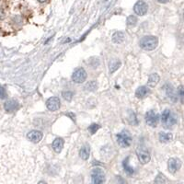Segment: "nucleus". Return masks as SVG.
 Masks as SVG:
<instances>
[{
	"label": "nucleus",
	"instance_id": "obj_7",
	"mask_svg": "<svg viewBox=\"0 0 184 184\" xmlns=\"http://www.w3.org/2000/svg\"><path fill=\"white\" fill-rule=\"evenodd\" d=\"M136 155H137V158L140 161V163H142V164H147L150 161V159H151L149 152L146 148H143V147H138L137 148Z\"/></svg>",
	"mask_w": 184,
	"mask_h": 184
},
{
	"label": "nucleus",
	"instance_id": "obj_13",
	"mask_svg": "<svg viewBox=\"0 0 184 184\" xmlns=\"http://www.w3.org/2000/svg\"><path fill=\"white\" fill-rule=\"evenodd\" d=\"M27 137L30 141H31L33 143H39L42 139V133L41 131L33 130V131H31L30 133H28Z\"/></svg>",
	"mask_w": 184,
	"mask_h": 184
},
{
	"label": "nucleus",
	"instance_id": "obj_6",
	"mask_svg": "<svg viewBox=\"0 0 184 184\" xmlns=\"http://www.w3.org/2000/svg\"><path fill=\"white\" fill-rule=\"evenodd\" d=\"M86 77H87V75H86V70L84 68H81V67L75 69L72 75V80L75 83H77V84L85 82Z\"/></svg>",
	"mask_w": 184,
	"mask_h": 184
},
{
	"label": "nucleus",
	"instance_id": "obj_17",
	"mask_svg": "<svg viewBox=\"0 0 184 184\" xmlns=\"http://www.w3.org/2000/svg\"><path fill=\"white\" fill-rule=\"evenodd\" d=\"M121 66V61L119 59H112L109 63V69H110V73H114L115 71H117Z\"/></svg>",
	"mask_w": 184,
	"mask_h": 184
},
{
	"label": "nucleus",
	"instance_id": "obj_5",
	"mask_svg": "<svg viewBox=\"0 0 184 184\" xmlns=\"http://www.w3.org/2000/svg\"><path fill=\"white\" fill-rule=\"evenodd\" d=\"M159 122V115L154 110H148L146 114V123L151 127H157Z\"/></svg>",
	"mask_w": 184,
	"mask_h": 184
},
{
	"label": "nucleus",
	"instance_id": "obj_26",
	"mask_svg": "<svg viewBox=\"0 0 184 184\" xmlns=\"http://www.w3.org/2000/svg\"><path fill=\"white\" fill-rule=\"evenodd\" d=\"M178 95H179V98L181 99V102L184 104V86H180L178 88Z\"/></svg>",
	"mask_w": 184,
	"mask_h": 184
},
{
	"label": "nucleus",
	"instance_id": "obj_31",
	"mask_svg": "<svg viewBox=\"0 0 184 184\" xmlns=\"http://www.w3.org/2000/svg\"><path fill=\"white\" fill-rule=\"evenodd\" d=\"M159 3H161V4H166V3H168L170 0H158Z\"/></svg>",
	"mask_w": 184,
	"mask_h": 184
},
{
	"label": "nucleus",
	"instance_id": "obj_10",
	"mask_svg": "<svg viewBox=\"0 0 184 184\" xmlns=\"http://www.w3.org/2000/svg\"><path fill=\"white\" fill-rule=\"evenodd\" d=\"M181 161L179 159L176 158H171L170 159L168 162V167H169V170L171 173H176L181 168Z\"/></svg>",
	"mask_w": 184,
	"mask_h": 184
},
{
	"label": "nucleus",
	"instance_id": "obj_4",
	"mask_svg": "<svg viewBox=\"0 0 184 184\" xmlns=\"http://www.w3.org/2000/svg\"><path fill=\"white\" fill-rule=\"evenodd\" d=\"M105 183V174L104 171L96 168L91 172V184H104Z\"/></svg>",
	"mask_w": 184,
	"mask_h": 184
},
{
	"label": "nucleus",
	"instance_id": "obj_32",
	"mask_svg": "<svg viewBox=\"0 0 184 184\" xmlns=\"http://www.w3.org/2000/svg\"><path fill=\"white\" fill-rule=\"evenodd\" d=\"M38 184H47L46 182H44V181H40Z\"/></svg>",
	"mask_w": 184,
	"mask_h": 184
},
{
	"label": "nucleus",
	"instance_id": "obj_3",
	"mask_svg": "<svg viewBox=\"0 0 184 184\" xmlns=\"http://www.w3.org/2000/svg\"><path fill=\"white\" fill-rule=\"evenodd\" d=\"M117 142L122 147H128L132 144V135L128 130H123L117 135Z\"/></svg>",
	"mask_w": 184,
	"mask_h": 184
},
{
	"label": "nucleus",
	"instance_id": "obj_16",
	"mask_svg": "<svg viewBox=\"0 0 184 184\" xmlns=\"http://www.w3.org/2000/svg\"><path fill=\"white\" fill-rule=\"evenodd\" d=\"M159 80H160L159 75L158 74L154 73V74H152V75H149L147 84H148V86H152V87H155V86L159 84Z\"/></svg>",
	"mask_w": 184,
	"mask_h": 184
},
{
	"label": "nucleus",
	"instance_id": "obj_27",
	"mask_svg": "<svg viewBox=\"0 0 184 184\" xmlns=\"http://www.w3.org/2000/svg\"><path fill=\"white\" fill-rule=\"evenodd\" d=\"M129 122L131 123V124H133V125H137L138 124V121H137V118H136L135 113H134V112L131 113V116L129 118Z\"/></svg>",
	"mask_w": 184,
	"mask_h": 184
},
{
	"label": "nucleus",
	"instance_id": "obj_21",
	"mask_svg": "<svg viewBox=\"0 0 184 184\" xmlns=\"http://www.w3.org/2000/svg\"><path fill=\"white\" fill-rule=\"evenodd\" d=\"M172 138H173V136L170 133L161 132L159 134V141L161 143H169V142L171 141Z\"/></svg>",
	"mask_w": 184,
	"mask_h": 184
},
{
	"label": "nucleus",
	"instance_id": "obj_11",
	"mask_svg": "<svg viewBox=\"0 0 184 184\" xmlns=\"http://www.w3.org/2000/svg\"><path fill=\"white\" fill-rule=\"evenodd\" d=\"M4 108H5V110L7 112H9L10 113V112H14V111H16V110H18L20 108V104L15 99H9V100H8V101L5 102Z\"/></svg>",
	"mask_w": 184,
	"mask_h": 184
},
{
	"label": "nucleus",
	"instance_id": "obj_23",
	"mask_svg": "<svg viewBox=\"0 0 184 184\" xmlns=\"http://www.w3.org/2000/svg\"><path fill=\"white\" fill-rule=\"evenodd\" d=\"M137 18L135 17L134 15H131V16H129L128 18H127V20H126V23L127 25H129V26H135L136 23H137Z\"/></svg>",
	"mask_w": 184,
	"mask_h": 184
},
{
	"label": "nucleus",
	"instance_id": "obj_14",
	"mask_svg": "<svg viewBox=\"0 0 184 184\" xmlns=\"http://www.w3.org/2000/svg\"><path fill=\"white\" fill-rule=\"evenodd\" d=\"M64 141L63 138H55L53 142V149L54 152L56 153H60L62 151V149L64 148Z\"/></svg>",
	"mask_w": 184,
	"mask_h": 184
},
{
	"label": "nucleus",
	"instance_id": "obj_34",
	"mask_svg": "<svg viewBox=\"0 0 184 184\" xmlns=\"http://www.w3.org/2000/svg\"><path fill=\"white\" fill-rule=\"evenodd\" d=\"M183 19H184V11H183Z\"/></svg>",
	"mask_w": 184,
	"mask_h": 184
},
{
	"label": "nucleus",
	"instance_id": "obj_19",
	"mask_svg": "<svg viewBox=\"0 0 184 184\" xmlns=\"http://www.w3.org/2000/svg\"><path fill=\"white\" fill-rule=\"evenodd\" d=\"M129 161H130V157L126 158L125 159L123 160V169H124V170L126 171L127 174H129V175H133V174L135 173V170L131 167V165H130Z\"/></svg>",
	"mask_w": 184,
	"mask_h": 184
},
{
	"label": "nucleus",
	"instance_id": "obj_28",
	"mask_svg": "<svg viewBox=\"0 0 184 184\" xmlns=\"http://www.w3.org/2000/svg\"><path fill=\"white\" fill-rule=\"evenodd\" d=\"M7 91L6 89L3 87V86H0V99H4V98H7Z\"/></svg>",
	"mask_w": 184,
	"mask_h": 184
},
{
	"label": "nucleus",
	"instance_id": "obj_2",
	"mask_svg": "<svg viewBox=\"0 0 184 184\" xmlns=\"http://www.w3.org/2000/svg\"><path fill=\"white\" fill-rule=\"evenodd\" d=\"M159 43L158 38L155 36H145L140 41L141 48L146 51H153L157 48Z\"/></svg>",
	"mask_w": 184,
	"mask_h": 184
},
{
	"label": "nucleus",
	"instance_id": "obj_33",
	"mask_svg": "<svg viewBox=\"0 0 184 184\" xmlns=\"http://www.w3.org/2000/svg\"><path fill=\"white\" fill-rule=\"evenodd\" d=\"M46 0H39V2H41V3H44Z\"/></svg>",
	"mask_w": 184,
	"mask_h": 184
},
{
	"label": "nucleus",
	"instance_id": "obj_25",
	"mask_svg": "<svg viewBox=\"0 0 184 184\" xmlns=\"http://www.w3.org/2000/svg\"><path fill=\"white\" fill-rule=\"evenodd\" d=\"M98 128H99V125H98V124H97V123H93V124H91V125L88 127V131H89V133H90L91 135H95L96 132L98 130Z\"/></svg>",
	"mask_w": 184,
	"mask_h": 184
},
{
	"label": "nucleus",
	"instance_id": "obj_18",
	"mask_svg": "<svg viewBox=\"0 0 184 184\" xmlns=\"http://www.w3.org/2000/svg\"><path fill=\"white\" fill-rule=\"evenodd\" d=\"M89 154H90V147H88L87 145H85V146H83V147H81L80 152H79V155H80V158L82 159H88Z\"/></svg>",
	"mask_w": 184,
	"mask_h": 184
},
{
	"label": "nucleus",
	"instance_id": "obj_9",
	"mask_svg": "<svg viewBox=\"0 0 184 184\" xmlns=\"http://www.w3.org/2000/svg\"><path fill=\"white\" fill-rule=\"evenodd\" d=\"M147 9H148V6L145 1H142V0H139L135 3V7H134V10L136 15H139V16H144L146 15L147 12Z\"/></svg>",
	"mask_w": 184,
	"mask_h": 184
},
{
	"label": "nucleus",
	"instance_id": "obj_24",
	"mask_svg": "<svg viewBox=\"0 0 184 184\" xmlns=\"http://www.w3.org/2000/svg\"><path fill=\"white\" fill-rule=\"evenodd\" d=\"M62 95H63V98L67 101H71V99L73 98V92L72 91H68V90L67 91H63Z\"/></svg>",
	"mask_w": 184,
	"mask_h": 184
},
{
	"label": "nucleus",
	"instance_id": "obj_8",
	"mask_svg": "<svg viewBox=\"0 0 184 184\" xmlns=\"http://www.w3.org/2000/svg\"><path fill=\"white\" fill-rule=\"evenodd\" d=\"M61 106V102L60 99L57 97H52L49 98L46 101V107L47 109L51 111H56L60 109Z\"/></svg>",
	"mask_w": 184,
	"mask_h": 184
},
{
	"label": "nucleus",
	"instance_id": "obj_1",
	"mask_svg": "<svg viewBox=\"0 0 184 184\" xmlns=\"http://www.w3.org/2000/svg\"><path fill=\"white\" fill-rule=\"evenodd\" d=\"M161 122L165 128L170 129L177 123V116L171 110L167 109L161 114Z\"/></svg>",
	"mask_w": 184,
	"mask_h": 184
},
{
	"label": "nucleus",
	"instance_id": "obj_22",
	"mask_svg": "<svg viewBox=\"0 0 184 184\" xmlns=\"http://www.w3.org/2000/svg\"><path fill=\"white\" fill-rule=\"evenodd\" d=\"M98 87L97 85V82L96 81H91V82H88L86 85V89L88 91H95Z\"/></svg>",
	"mask_w": 184,
	"mask_h": 184
},
{
	"label": "nucleus",
	"instance_id": "obj_30",
	"mask_svg": "<svg viewBox=\"0 0 184 184\" xmlns=\"http://www.w3.org/2000/svg\"><path fill=\"white\" fill-rule=\"evenodd\" d=\"M116 184H127V182L125 181V180L123 179V177L118 176L116 178Z\"/></svg>",
	"mask_w": 184,
	"mask_h": 184
},
{
	"label": "nucleus",
	"instance_id": "obj_15",
	"mask_svg": "<svg viewBox=\"0 0 184 184\" xmlns=\"http://www.w3.org/2000/svg\"><path fill=\"white\" fill-rule=\"evenodd\" d=\"M148 94H149V89L145 86H139L135 91V96H136V98H146Z\"/></svg>",
	"mask_w": 184,
	"mask_h": 184
},
{
	"label": "nucleus",
	"instance_id": "obj_20",
	"mask_svg": "<svg viewBox=\"0 0 184 184\" xmlns=\"http://www.w3.org/2000/svg\"><path fill=\"white\" fill-rule=\"evenodd\" d=\"M112 42L114 43H122L124 40V33L123 31H116L112 35Z\"/></svg>",
	"mask_w": 184,
	"mask_h": 184
},
{
	"label": "nucleus",
	"instance_id": "obj_29",
	"mask_svg": "<svg viewBox=\"0 0 184 184\" xmlns=\"http://www.w3.org/2000/svg\"><path fill=\"white\" fill-rule=\"evenodd\" d=\"M156 183L158 184H164L165 183V177H163L161 174L159 175V177L157 178V180H156Z\"/></svg>",
	"mask_w": 184,
	"mask_h": 184
},
{
	"label": "nucleus",
	"instance_id": "obj_12",
	"mask_svg": "<svg viewBox=\"0 0 184 184\" xmlns=\"http://www.w3.org/2000/svg\"><path fill=\"white\" fill-rule=\"evenodd\" d=\"M163 88L165 89V92H166V94H167V96L170 98V99L173 101V102H176L177 100H178V96H177V94H176V92H175V89H174V87L170 85V84H166L165 86H163Z\"/></svg>",
	"mask_w": 184,
	"mask_h": 184
}]
</instances>
